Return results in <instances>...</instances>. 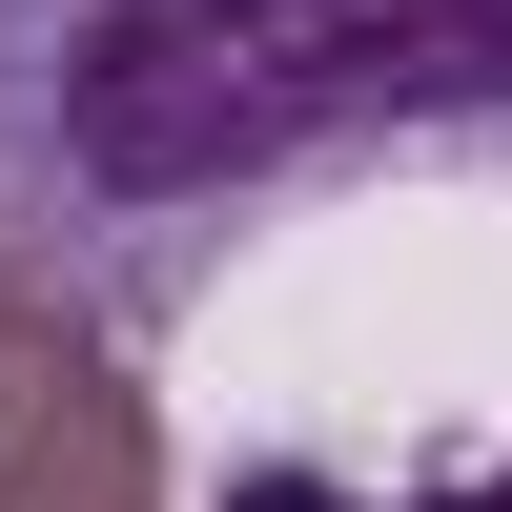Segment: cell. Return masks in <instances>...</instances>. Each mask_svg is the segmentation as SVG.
<instances>
[{"label":"cell","mask_w":512,"mask_h":512,"mask_svg":"<svg viewBox=\"0 0 512 512\" xmlns=\"http://www.w3.org/2000/svg\"><path fill=\"white\" fill-rule=\"evenodd\" d=\"M512 164V0H0V267L164 308L328 164Z\"/></svg>","instance_id":"obj_1"},{"label":"cell","mask_w":512,"mask_h":512,"mask_svg":"<svg viewBox=\"0 0 512 512\" xmlns=\"http://www.w3.org/2000/svg\"><path fill=\"white\" fill-rule=\"evenodd\" d=\"M0 512H164V431L123 390L103 308L0 267Z\"/></svg>","instance_id":"obj_2"},{"label":"cell","mask_w":512,"mask_h":512,"mask_svg":"<svg viewBox=\"0 0 512 512\" xmlns=\"http://www.w3.org/2000/svg\"><path fill=\"white\" fill-rule=\"evenodd\" d=\"M226 512H431V492H349V472H308V451H267V472H226Z\"/></svg>","instance_id":"obj_3"},{"label":"cell","mask_w":512,"mask_h":512,"mask_svg":"<svg viewBox=\"0 0 512 512\" xmlns=\"http://www.w3.org/2000/svg\"><path fill=\"white\" fill-rule=\"evenodd\" d=\"M431 512H512V451H492V472H472V492H431Z\"/></svg>","instance_id":"obj_4"}]
</instances>
